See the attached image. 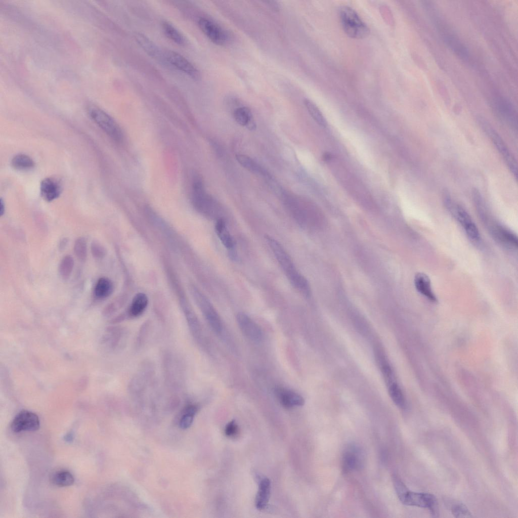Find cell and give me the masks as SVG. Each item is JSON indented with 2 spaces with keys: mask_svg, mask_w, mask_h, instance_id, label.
Instances as JSON below:
<instances>
[{
  "mask_svg": "<svg viewBox=\"0 0 518 518\" xmlns=\"http://www.w3.org/2000/svg\"><path fill=\"white\" fill-rule=\"evenodd\" d=\"M194 296L200 310L211 329L216 333H220L222 330V323L213 306L201 293L195 292Z\"/></svg>",
  "mask_w": 518,
  "mask_h": 518,
  "instance_id": "obj_7",
  "label": "cell"
},
{
  "mask_svg": "<svg viewBox=\"0 0 518 518\" xmlns=\"http://www.w3.org/2000/svg\"><path fill=\"white\" fill-rule=\"evenodd\" d=\"M442 36L446 45L458 57L463 59L468 58V54L466 47L455 36L450 32H443Z\"/></svg>",
  "mask_w": 518,
  "mask_h": 518,
  "instance_id": "obj_22",
  "label": "cell"
},
{
  "mask_svg": "<svg viewBox=\"0 0 518 518\" xmlns=\"http://www.w3.org/2000/svg\"><path fill=\"white\" fill-rule=\"evenodd\" d=\"M388 394L394 403L401 409L406 406V399L400 386L396 382H394L387 386Z\"/></svg>",
  "mask_w": 518,
  "mask_h": 518,
  "instance_id": "obj_27",
  "label": "cell"
},
{
  "mask_svg": "<svg viewBox=\"0 0 518 518\" xmlns=\"http://www.w3.org/2000/svg\"><path fill=\"white\" fill-rule=\"evenodd\" d=\"M148 304L147 295L143 293H137L133 298L127 315L130 318L140 316L145 311Z\"/></svg>",
  "mask_w": 518,
  "mask_h": 518,
  "instance_id": "obj_21",
  "label": "cell"
},
{
  "mask_svg": "<svg viewBox=\"0 0 518 518\" xmlns=\"http://www.w3.org/2000/svg\"><path fill=\"white\" fill-rule=\"evenodd\" d=\"M480 123L482 128L486 132L502 156L511 173L514 176L516 177L517 164L516 160L503 140L493 127L486 121L481 119Z\"/></svg>",
  "mask_w": 518,
  "mask_h": 518,
  "instance_id": "obj_6",
  "label": "cell"
},
{
  "mask_svg": "<svg viewBox=\"0 0 518 518\" xmlns=\"http://www.w3.org/2000/svg\"><path fill=\"white\" fill-rule=\"evenodd\" d=\"M91 250L93 255L97 258H100L104 254L103 247L97 242H93L92 243Z\"/></svg>",
  "mask_w": 518,
  "mask_h": 518,
  "instance_id": "obj_39",
  "label": "cell"
},
{
  "mask_svg": "<svg viewBox=\"0 0 518 518\" xmlns=\"http://www.w3.org/2000/svg\"><path fill=\"white\" fill-rule=\"evenodd\" d=\"M497 108L500 113L508 120L512 121L514 119L513 109L508 102L504 98L500 99L497 103Z\"/></svg>",
  "mask_w": 518,
  "mask_h": 518,
  "instance_id": "obj_33",
  "label": "cell"
},
{
  "mask_svg": "<svg viewBox=\"0 0 518 518\" xmlns=\"http://www.w3.org/2000/svg\"><path fill=\"white\" fill-rule=\"evenodd\" d=\"M236 159L238 163L243 167L253 172H260L261 168L257 163L250 157L243 155L237 154Z\"/></svg>",
  "mask_w": 518,
  "mask_h": 518,
  "instance_id": "obj_34",
  "label": "cell"
},
{
  "mask_svg": "<svg viewBox=\"0 0 518 518\" xmlns=\"http://www.w3.org/2000/svg\"><path fill=\"white\" fill-rule=\"evenodd\" d=\"M361 450L356 446L350 445L345 449L342 457V469L349 472L361 468L363 462Z\"/></svg>",
  "mask_w": 518,
  "mask_h": 518,
  "instance_id": "obj_11",
  "label": "cell"
},
{
  "mask_svg": "<svg viewBox=\"0 0 518 518\" xmlns=\"http://www.w3.org/2000/svg\"><path fill=\"white\" fill-rule=\"evenodd\" d=\"M65 439L67 441H71L72 440V439H73V436H72V435L71 434H67L65 437Z\"/></svg>",
  "mask_w": 518,
  "mask_h": 518,
  "instance_id": "obj_41",
  "label": "cell"
},
{
  "mask_svg": "<svg viewBox=\"0 0 518 518\" xmlns=\"http://www.w3.org/2000/svg\"><path fill=\"white\" fill-rule=\"evenodd\" d=\"M88 113L93 121L110 138L116 141L122 138L121 131L115 121L100 108L91 106Z\"/></svg>",
  "mask_w": 518,
  "mask_h": 518,
  "instance_id": "obj_5",
  "label": "cell"
},
{
  "mask_svg": "<svg viewBox=\"0 0 518 518\" xmlns=\"http://www.w3.org/2000/svg\"><path fill=\"white\" fill-rule=\"evenodd\" d=\"M113 289V283L107 278H100L95 287V294L98 298H104L109 296Z\"/></svg>",
  "mask_w": 518,
  "mask_h": 518,
  "instance_id": "obj_26",
  "label": "cell"
},
{
  "mask_svg": "<svg viewBox=\"0 0 518 518\" xmlns=\"http://www.w3.org/2000/svg\"><path fill=\"white\" fill-rule=\"evenodd\" d=\"M238 426L234 420L228 423L225 427V434L229 437H235L238 434Z\"/></svg>",
  "mask_w": 518,
  "mask_h": 518,
  "instance_id": "obj_37",
  "label": "cell"
},
{
  "mask_svg": "<svg viewBox=\"0 0 518 518\" xmlns=\"http://www.w3.org/2000/svg\"><path fill=\"white\" fill-rule=\"evenodd\" d=\"M414 285L416 290L432 303H437L438 299L434 294L429 277L424 273H418L414 277Z\"/></svg>",
  "mask_w": 518,
  "mask_h": 518,
  "instance_id": "obj_19",
  "label": "cell"
},
{
  "mask_svg": "<svg viewBox=\"0 0 518 518\" xmlns=\"http://www.w3.org/2000/svg\"><path fill=\"white\" fill-rule=\"evenodd\" d=\"M74 481L72 473L67 470H60L55 472L51 478L52 483L60 487L72 485Z\"/></svg>",
  "mask_w": 518,
  "mask_h": 518,
  "instance_id": "obj_25",
  "label": "cell"
},
{
  "mask_svg": "<svg viewBox=\"0 0 518 518\" xmlns=\"http://www.w3.org/2000/svg\"><path fill=\"white\" fill-rule=\"evenodd\" d=\"M275 394L281 405L286 408L301 406L305 403L304 398L297 393L282 387L275 389Z\"/></svg>",
  "mask_w": 518,
  "mask_h": 518,
  "instance_id": "obj_14",
  "label": "cell"
},
{
  "mask_svg": "<svg viewBox=\"0 0 518 518\" xmlns=\"http://www.w3.org/2000/svg\"><path fill=\"white\" fill-rule=\"evenodd\" d=\"M74 266V261L69 255H66L61 260L59 266V273L63 279H67L70 276Z\"/></svg>",
  "mask_w": 518,
  "mask_h": 518,
  "instance_id": "obj_32",
  "label": "cell"
},
{
  "mask_svg": "<svg viewBox=\"0 0 518 518\" xmlns=\"http://www.w3.org/2000/svg\"><path fill=\"white\" fill-rule=\"evenodd\" d=\"M215 230L216 233L224 246L229 250H234L235 241L231 235L226 225V222L222 218L217 220Z\"/></svg>",
  "mask_w": 518,
  "mask_h": 518,
  "instance_id": "obj_20",
  "label": "cell"
},
{
  "mask_svg": "<svg viewBox=\"0 0 518 518\" xmlns=\"http://www.w3.org/2000/svg\"><path fill=\"white\" fill-rule=\"evenodd\" d=\"M40 194L47 201H52L57 198L62 192L60 182L54 178H47L42 181L40 184Z\"/></svg>",
  "mask_w": 518,
  "mask_h": 518,
  "instance_id": "obj_16",
  "label": "cell"
},
{
  "mask_svg": "<svg viewBox=\"0 0 518 518\" xmlns=\"http://www.w3.org/2000/svg\"><path fill=\"white\" fill-rule=\"evenodd\" d=\"M339 17L342 29L349 37L361 39L368 35L370 32L369 28L351 7L341 6L339 10Z\"/></svg>",
  "mask_w": 518,
  "mask_h": 518,
  "instance_id": "obj_3",
  "label": "cell"
},
{
  "mask_svg": "<svg viewBox=\"0 0 518 518\" xmlns=\"http://www.w3.org/2000/svg\"><path fill=\"white\" fill-rule=\"evenodd\" d=\"M149 327V324L146 323L141 327L139 333L137 336V342L138 346L141 345L146 338Z\"/></svg>",
  "mask_w": 518,
  "mask_h": 518,
  "instance_id": "obj_38",
  "label": "cell"
},
{
  "mask_svg": "<svg viewBox=\"0 0 518 518\" xmlns=\"http://www.w3.org/2000/svg\"><path fill=\"white\" fill-rule=\"evenodd\" d=\"M161 25L164 34L168 38L178 45L184 44L185 38L183 35L171 23L166 21H163Z\"/></svg>",
  "mask_w": 518,
  "mask_h": 518,
  "instance_id": "obj_29",
  "label": "cell"
},
{
  "mask_svg": "<svg viewBox=\"0 0 518 518\" xmlns=\"http://www.w3.org/2000/svg\"><path fill=\"white\" fill-rule=\"evenodd\" d=\"M0 206V213L1 215H2L5 211V205L2 199H1Z\"/></svg>",
  "mask_w": 518,
  "mask_h": 518,
  "instance_id": "obj_40",
  "label": "cell"
},
{
  "mask_svg": "<svg viewBox=\"0 0 518 518\" xmlns=\"http://www.w3.org/2000/svg\"><path fill=\"white\" fill-rule=\"evenodd\" d=\"M265 239L291 285L303 294L308 295L310 292L309 283L296 269L287 251L272 236L267 235Z\"/></svg>",
  "mask_w": 518,
  "mask_h": 518,
  "instance_id": "obj_1",
  "label": "cell"
},
{
  "mask_svg": "<svg viewBox=\"0 0 518 518\" xmlns=\"http://www.w3.org/2000/svg\"><path fill=\"white\" fill-rule=\"evenodd\" d=\"M445 205L450 213L464 229L467 236L475 244L481 240L479 231L468 212L460 205L453 203L448 193H444Z\"/></svg>",
  "mask_w": 518,
  "mask_h": 518,
  "instance_id": "obj_4",
  "label": "cell"
},
{
  "mask_svg": "<svg viewBox=\"0 0 518 518\" xmlns=\"http://www.w3.org/2000/svg\"><path fill=\"white\" fill-rule=\"evenodd\" d=\"M39 419L36 414L30 411L22 410L13 419L11 428L16 433L23 431H33L39 428Z\"/></svg>",
  "mask_w": 518,
  "mask_h": 518,
  "instance_id": "obj_8",
  "label": "cell"
},
{
  "mask_svg": "<svg viewBox=\"0 0 518 518\" xmlns=\"http://www.w3.org/2000/svg\"><path fill=\"white\" fill-rule=\"evenodd\" d=\"M164 55L166 61L177 69L194 80H198L200 78L199 71L182 55L172 51H167Z\"/></svg>",
  "mask_w": 518,
  "mask_h": 518,
  "instance_id": "obj_10",
  "label": "cell"
},
{
  "mask_svg": "<svg viewBox=\"0 0 518 518\" xmlns=\"http://www.w3.org/2000/svg\"><path fill=\"white\" fill-rule=\"evenodd\" d=\"M87 246L85 240L80 237L76 239L74 246V253L81 261H84L87 255Z\"/></svg>",
  "mask_w": 518,
  "mask_h": 518,
  "instance_id": "obj_36",
  "label": "cell"
},
{
  "mask_svg": "<svg viewBox=\"0 0 518 518\" xmlns=\"http://www.w3.org/2000/svg\"><path fill=\"white\" fill-rule=\"evenodd\" d=\"M304 102L309 114L314 120L320 126L326 127L327 125V121L317 105L308 99H305Z\"/></svg>",
  "mask_w": 518,
  "mask_h": 518,
  "instance_id": "obj_28",
  "label": "cell"
},
{
  "mask_svg": "<svg viewBox=\"0 0 518 518\" xmlns=\"http://www.w3.org/2000/svg\"><path fill=\"white\" fill-rule=\"evenodd\" d=\"M237 321L242 332L248 338L255 341L262 339L261 329L248 315L244 313H239L237 315Z\"/></svg>",
  "mask_w": 518,
  "mask_h": 518,
  "instance_id": "obj_12",
  "label": "cell"
},
{
  "mask_svg": "<svg viewBox=\"0 0 518 518\" xmlns=\"http://www.w3.org/2000/svg\"><path fill=\"white\" fill-rule=\"evenodd\" d=\"M198 24L203 33L214 44L223 45L228 40L226 31L211 20L201 17Z\"/></svg>",
  "mask_w": 518,
  "mask_h": 518,
  "instance_id": "obj_9",
  "label": "cell"
},
{
  "mask_svg": "<svg viewBox=\"0 0 518 518\" xmlns=\"http://www.w3.org/2000/svg\"><path fill=\"white\" fill-rule=\"evenodd\" d=\"M451 511L456 517H471L472 515L464 504L461 502H455L451 505Z\"/></svg>",
  "mask_w": 518,
  "mask_h": 518,
  "instance_id": "obj_35",
  "label": "cell"
},
{
  "mask_svg": "<svg viewBox=\"0 0 518 518\" xmlns=\"http://www.w3.org/2000/svg\"><path fill=\"white\" fill-rule=\"evenodd\" d=\"M393 483L398 498L402 503L407 505L427 508L433 516H438V503L434 495L411 491L402 481L396 476L393 477Z\"/></svg>",
  "mask_w": 518,
  "mask_h": 518,
  "instance_id": "obj_2",
  "label": "cell"
},
{
  "mask_svg": "<svg viewBox=\"0 0 518 518\" xmlns=\"http://www.w3.org/2000/svg\"><path fill=\"white\" fill-rule=\"evenodd\" d=\"M234 118L239 124L246 127L250 131H253L256 128L251 112L247 107L237 108L234 112Z\"/></svg>",
  "mask_w": 518,
  "mask_h": 518,
  "instance_id": "obj_23",
  "label": "cell"
},
{
  "mask_svg": "<svg viewBox=\"0 0 518 518\" xmlns=\"http://www.w3.org/2000/svg\"><path fill=\"white\" fill-rule=\"evenodd\" d=\"M197 410L198 406L193 404L189 405L184 408L179 424L181 428L186 429L191 426Z\"/></svg>",
  "mask_w": 518,
  "mask_h": 518,
  "instance_id": "obj_31",
  "label": "cell"
},
{
  "mask_svg": "<svg viewBox=\"0 0 518 518\" xmlns=\"http://www.w3.org/2000/svg\"><path fill=\"white\" fill-rule=\"evenodd\" d=\"M494 238L503 245L510 248H517V236L506 228L499 225H494L491 229Z\"/></svg>",
  "mask_w": 518,
  "mask_h": 518,
  "instance_id": "obj_17",
  "label": "cell"
},
{
  "mask_svg": "<svg viewBox=\"0 0 518 518\" xmlns=\"http://www.w3.org/2000/svg\"><path fill=\"white\" fill-rule=\"evenodd\" d=\"M134 37L143 50L149 56L159 61L165 62V55L159 48L147 36L140 32H135Z\"/></svg>",
  "mask_w": 518,
  "mask_h": 518,
  "instance_id": "obj_15",
  "label": "cell"
},
{
  "mask_svg": "<svg viewBox=\"0 0 518 518\" xmlns=\"http://www.w3.org/2000/svg\"><path fill=\"white\" fill-rule=\"evenodd\" d=\"M183 310L189 330L193 338L200 343L202 340V329L199 321L193 310L186 303L183 304Z\"/></svg>",
  "mask_w": 518,
  "mask_h": 518,
  "instance_id": "obj_18",
  "label": "cell"
},
{
  "mask_svg": "<svg viewBox=\"0 0 518 518\" xmlns=\"http://www.w3.org/2000/svg\"><path fill=\"white\" fill-rule=\"evenodd\" d=\"M192 197L193 203L198 209L206 213L212 212L213 203L205 193L202 183L199 181H196L193 183Z\"/></svg>",
  "mask_w": 518,
  "mask_h": 518,
  "instance_id": "obj_13",
  "label": "cell"
},
{
  "mask_svg": "<svg viewBox=\"0 0 518 518\" xmlns=\"http://www.w3.org/2000/svg\"><path fill=\"white\" fill-rule=\"evenodd\" d=\"M271 492V483L268 478L262 479L259 485L255 505L258 509L262 510L267 506Z\"/></svg>",
  "mask_w": 518,
  "mask_h": 518,
  "instance_id": "obj_24",
  "label": "cell"
},
{
  "mask_svg": "<svg viewBox=\"0 0 518 518\" xmlns=\"http://www.w3.org/2000/svg\"><path fill=\"white\" fill-rule=\"evenodd\" d=\"M12 166L18 170H28L34 167L33 159L25 154H20L15 156L11 161Z\"/></svg>",
  "mask_w": 518,
  "mask_h": 518,
  "instance_id": "obj_30",
  "label": "cell"
}]
</instances>
